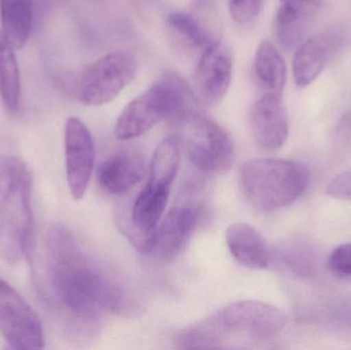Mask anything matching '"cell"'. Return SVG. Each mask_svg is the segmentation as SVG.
I'll return each instance as SVG.
<instances>
[{"label":"cell","instance_id":"cell-8","mask_svg":"<svg viewBox=\"0 0 351 350\" xmlns=\"http://www.w3.org/2000/svg\"><path fill=\"white\" fill-rule=\"evenodd\" d=\"M0 333L12 349L45 347V333L36 312L2 279H0Z\"/></svg>","mask_w":351,"mask_h":350},{"label":"cell","instance_id":"cell-7","mask_svg":"<svg viewBox=\"0 0 351 350\" xmlns=\"http://www.w3.org/2000/svg\"><path fill=\"white\" fill-rule=\"evenodd\" d=\"M181 125L184 151L198 171L220 175L230 170L234 162V147L224 127L214 119L197 112Z\"/></svg>","mask_w":351,"mask_h":350},{"label":"cell","instance_id":"cell-13","mask_svg":"<svg viewBox=\"0 0 351 350\" xmlns=\"http://www.w3.org/2000/svg\"><path fill=\"white\" fill-rule=\"evenodd\" d=\"M252 133L260 147L276 150L286 143L289 121L282 94L266 92L250 111Z\"/></svg>","mask_w":351,"mask_h":350},{"label":"cell","instance_id":"cell-22","mask_svg":"<svg viewBox=\"0 0 351 350\" xmlns=\"http://www.w3.org/2000/svg\"><path fill=\"white\" fill-rule=\"evenodd\" d=\"M167 24L176 36L191 49L204 51L216 41L198 18L187 12H172Z\"/></svg>","mask_w":351,"mask_h":350},{"label":"cell","instance_id":"cell-18","mask_svg":"<svg viewBox=\"0 0 351 350\" xmlns=\"http://www.w3.org/2000/svg\"><path fill=\"white\" fill-rule=\"evenodd\" d=\"M254 70L266 92L282 94L287 80V66L276 45L269 40L260 43L256 51Z\"/></svg>","mask_w":351,"mask_h":350},{"label":"cell","instance_id":"cell-28","mask_svg":"<svg viewBox=\"0 0 351 350\" xmlns=\"http://www.w3.org/2000/svg\"><path fill=\"white\" fill-rule=\"evenodd\" d=\"M217 0H192V8L199 12H208L216 5Z\"/></svg>","mask_w":351,"mask_h":350},{"label":"cell","instance_id":"cell-5","mask_svg":"<svg viewBox=\"0 0 351 350\" xmlns=\"http://www.w3.org/2000/svg\"><path fill=\"white\" fill-rule=\"evenodd\" d=\"M241 190L255 209L272 212L299 199L309 184L304 164L280 158H255L243 164Z\"/></svg>","mask_w":351,"mask_h":350},{"label":"cell","instance_id":"cell-26","mask_svg":"<svg viewBox=\"0 0 351 350\" xmlns=\"http://www.w3.org/2000/svg\"><path fill=\"white\" fill-rule=\"evenodd\" d=\"M323 0H280V4L290 6L295 10H301L313 16L317 8L321 6Z\"/></svg>","mask_w":351,"mask_h":350},{"label":"cell","instance_id":"cell-3","mask_svg":"<svg viewBox=\"0 0 351 350\" xmlns=\"http://www.w3.org/2000/svg\"><path fill=\"white\" fill-rule=\"evenodd\" d=\"M32 177L14 156L0 158V257L16 264L32 254Z\"/></svg>","mask_w":351,"mask_h":350},{"label":"cell","instance_id":"cell-1","mask_svg":"<svg viewBox=\"0 0 351 350\" xmlns=\"http://www.w3.org/2000/svg\"><path fill=\"white\" fill-rule=\"evenodd\" d=\"M33 260L37 292L69 338L86 340L105 314L127 308L121 286L65 226L47 230Z\"/></svg>","mask_w":351,"mask_h":350},{"label":"cell","instance_id":"cell-17","mask_svg":"<svg viewBox=\"0 0 351 350\" xmlns=\"http://www.w3.org/2000/svg\"><path fill=\"white\" fill-rule=\"evenodd\" d=\"M0 24L10 45L22 49L32 29L33 0H0Z\"/></svg>","mask_w":351,"mask_h":350},{"label":"cell","instance_id":"cell-20","mask_svg":"<svg viewBox=\"0 0 351 350\" xmlns=\"http://www.w3.org/2000/svg\"><path fill=\"white\" fill-rule=\"evenodd\" d=\"M282 271L296 277H311L315 271V254L304 240L291 238L271 251V261Z\"/></svg>","mask_w":351,"mask_h":350},{"label":"cell","instance_id":"cell-15","mask_svg":"<svg viewBox=\"0 0 351 350\" xmlns=\"http://www.w3.org/2000/svg\"><path fill=\"white\" fill-rule=\"evenodd\" d=\"M226 244L233 258L250 269H265L271 262V251L265 238L253 226L243 222L231 224Z\"/></svg>","mask_w":351,"mask_h":350},{"label":"cell","instance_id":"cell-4","mask_svg":"<svg viewBox=\"0 0 351 350\" xmlns=\"http://www.w3.org/2000/svg\"><path fill=\"white\" fill-rule=\"evenodd\" d=\"M180 162L181 151L176 138H167L158 144L152 156L147 182L132 205L128 236L144 254H149L154 232L166 211Z\"/></svg>","mask_w":351,"mask_h":350},{"label":"cell","instance_id":"cell-11","mask_svg":"<svg viewBox=\"0 0 351 350\" xmlns=\"http://www.w3.org/2000/svg\"><path fill=\"white\" fill-rule=\"evenodd\" d=\"M162 121H169V111L158 84L133 99L117 118L115 137L129 141L147 133Z\"/></svg>","mask_w":351,"mask_h":350},{"label":"cell","instance_id":"cell-2","mask_svg":"<svg viewBox=\"0 0 351 350\" xmlns=\"http://www.w3.org/2000/svg\"><path fill=\"white\" fill-rule=\"evenodd\" d=\"M287 316L260 301L231 302L180 331L175 343L182 349H232L274 341L287 326Z\"/></svg>","mask_w":351,"mask_h":350},{"label":"cell","instance_id":"cell-19","mask_svg":"<svg viewBox=\"0 0 351 350\" xmlns=\"http://www.w3.org/2000/svg\"><path fill=\"white\" fill-rule=\"evenodd\" d=\"M14 47L0 29V100L8 113H16L20 106L21 79Z\"/></svg>","mask_w":351,"mask_h":350},{"label":"cell","instance_id":"cell-27","mask_svg":"<svg viewBox=\"0 0 351 350\" xmlns=\"http://www.w3.org/2000/svg\"><path fill=\"white\" fill-rule=\"evenodd\" d=\"M338 137L342 141H348L351 138V114L346 115L338 125Z\"/></svg>","mask_w":351,"mask_h":350},{"label":"cell","instance_id":"cell-10","mask_svg":"<svg viewBox=\"0 0 351 350\" xmlns=\"http://www.w3.org/2000/svg\"><path fill=\"white\" fill-rule=\"evenodd\" d=\"M232 79V57L228 47L216 40L204 49L194 71L195 96L204 106L218 104Z\"/></svg>","mask_w":351,"mask_h":350},{"label":"cell","instance_id":"cell-12","mask_svg":"<svg viewBox=\"0 0 351 350\" xmlns=\"http://www.w3.org/2000/svg\"><path fill=\"white\" fill-rule=\"evenodd\" d=\"M198 218V210L192 205H177L171 209L154 232L149 254L160 260H174L191 240Z\"/></svg>","mask_w":351,"mask_h":350},{"label":"cell","instance_id":"cell-21","mask_svg":"<svg viewBox=\"0 0 351 350\" xmlns=\"http://www.w3.org/2000/svg\"><path fill=\"white\" fill-rule=\"evenodd\" d=\"M311 14L280 4L274 18L276 38L284 49H292L302 42Z\"/></svg>","mask_w":351,"mask_h":350},{"label":"cell","instance_id":"cell-9","mask_svg":"<svg viewBox=\"0 0 351 350\" xmlns=\"http://www.w3.org/2000/svg\"><path fill=\"white\" fill-rule=\"evenodd\" d=\"M66 178L70 193L82 199L88 190L95 166V146L86 125L77 117H69L65 125Z\"/></svg>","mask_w":351,"mask_h":350},{"label":"cell","instance_id":"cell-16","mask_svg":"<svg viewBox=\"0 0 351 350\" xmlns=\"http://www.w3.org/2000/svg\"><path fill=\"white\" fill-rule=\"evenodd\" d=\"M333 51L334 41L325 35L309 37L296 47L293 75L299 88H306L321 75Z\"/></svg>","mask_w":351,"mask_h":350},{"label":"cell","instance_id":"cell-6","mask_svg":"<svg viewBox=\"0 0 351 350\" xmlns=\"http://www.w3.org/2000/svg\"><path fill=\"white\" fill-rule=\"evenodd\" d=\"M138 63L129 51H117L99 58L80 71L67 72L55 78L56 88L68 98L98 107L111 102L137 74Z\"/></svg>","mask_w":351,"mask_h":350},{"label":"cell","instance_id":"cell-14","mask_svg":"<svg viewBox=\"0 0 351 350\" xmlns=\"http://www.w3.org/2000/svg\"><path fill=\"white\" fill-rule=\"evenodd\" d=\"M144 174L145 164L141 154L134 150H121L99 164L97 180L103 190L119 195L139 184Z\"/></svg>","mask_w":351,"mask_h":350},{"label":"cell","instance_id":"cell-25","mask_svg":"<svg viewBox=\"0 0 351 350\" xmlns=\"http://www.w3.org/2000/svg\"><path fill=\"white\" fill-rule=\"evenodd\" d=\"M326 193L338 199H351V171L337 175L328 184Z\"/></svg>","mask_w":351,"mask_h":350},{"label":"cell","instance_id":"cell-24","mask_svg":"<svg viewBox=\"0 0 351 350\" xmlns=\"http://www.w3.org/2000/svg\"><path fill=\"white\" fill-rule=\"evenodd\" d=\"M330 271L340 277H351V242L334 249L328 260Z\"/></svg>","mask_w":351,"mask_h":350},{"label":"cell","instance_id":"cell-23","mask_svg":"<svg viewBox=\"0 0 351 350\" xmlns=\"http://www.w3.org/2000/svg\"><path fill=\"white\" fill-rule=\"evenodd\" d=\"M264 0H229L231 18L239 24H249L261 12Z\"/></svg>","mask_w":351,"mask_h":350}]
</instances>
